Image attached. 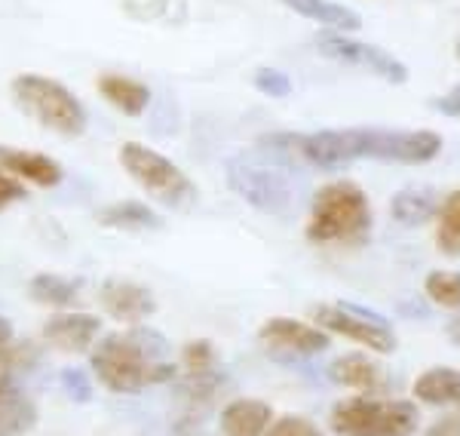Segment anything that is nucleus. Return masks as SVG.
<instances>
[{
  "label": "nucleus",
  "instance_id": "obj_29",
  "mask_svg": "<svg viewBox=\"0 0 460 436\" xmlns=\"http://www.w3.org/2000/svg\"><path fill=\"white\" fill-rule=\"evenodd\" d=\"M62 387L68 390V396H71V400H77V403L93 400V387H89L86 375L80 372V369H65V372H62Z\"/></svg>",
  "mask_w": 460,
  "mask_h": 436
},
{
  "label": "nucleus",
  "instance_id": "obj_23",
  "mask_svg": "<svg viewBox=\"0 0 460 436\" xmlns=\"http://www.w3.org/2000/svg\"><path fill=\"white\" fill-rule=\"evenodd\" d=\"M31 298L37 305H49V307H71L77 301L80 283L68 277H58V273H37L28 286Z\"/></svg>",
  "mask_w": 460,
  "mask_h": 436
},
{
  "label": "nucleus",
  "instance_id": "obj_22",
  "mask_svg": "<svg viewBox=\"0 0 460 436\" xmlns=\"http://www.w3.org/2000/svg\"><path fill=\"white\" fill-rule=\"evenodd\" d=\"M99 225L111 231H151V227H160V216L147 203L120 200L99 212Z\"/></svg>",
  "mask_w": 460,
  "mask_h": 436
},
{
  "label": "nucleus",
  "instance_id": "obj_18",
  "mask_svg": "<svg viewBox=\"0 0 460 436\" xmlns=\"http://www.w3.org/2000/svg\"><path fill=\"white\" fill-rule=\"evenodd\" d=\"M414 396L427 405H451L460 403V372L451 366H433L418 375Z\"/></svg>",
  "mask_w": 460,
  "mask_h": 436
},
{
  "label": "nucleus",
  "instance_id": "obj_19",
  "mask_svg": "<svg viewBox=\"0 0 460 436\" xmlns=\"http://www.w3.org/2000/svg\"><path fill=\"white\" fill-rule=\"evenodd\" d=\"M37 424V405L10 384L0 387V436H25Z\"/></svg>",
  "mask_w": 460,
  "mask_h": 436
},
{
  "label": "nucleus",
  "instance_id": "obj_9",
  "mask_svg": "<svg viewBox=\"0 0 460 436\" xmlns=\"http://www.w3.org/2000/svg\"><path fill=\"white\" fill-rule=\"evenodd\" d=\"M258 342L270 357L277 360H301L316 357L329 347V332L319 326L295 320V316H270L261 329H258Z\"/></svg>",
  "mask_w": 460,
  "mask_h": 436
},
{
  "label": "nucleus",
  "instance_id": "obj_12",
  "mask_svg": "<svg viewBox=\"0 0 460 436\" xmlns=\"http://www.w3.org/2000/svg\"><path fill=\"white\" fill-rule=\"evenodd\" d=\"M102 332V320L95 314H56L43 323V342L62 353H84L95 344Z\"/></svg>",
  "mask_w": 460,
  "mask_h": 436
},
{
  "label": "nucleus",
  "instance_id": "obj_4",
  "mask_svg": "<svg viewBox=\"0 0 460 436\" xmlns=\"http://www.w3.org/2000/svg\"><path fill=\"white\" fill-rule=\"evenodd\" d=\"M227 184L249 206L267 216H288L295 209V182L288 175V160L273 151L240 154L227 164Z\"/></svg>",
  "mask_w": 460,
  "mask_h": 436
},
{
  "label": "nucleus",
  "instance_id": "obj_13",
  "mask_svg": "<svg viewBox=\"0 0 460 436\" xmlns=\"http://www.w3.org/2000/svg\"><path fill=\"white\" fill-rule=\"evenodd\" d=\"M99 301L108 316L126 323V326H138V323H145L147 316H154V310H157L154 292L138 283H129V280H108V283L102 286Z\"/></svg>",
  "mask_w": 460,
  "mask_h": 436
},
{
  "label": "nucleus",
  "instance_id": "obj_26",
  "mask_svg": "<svg viewBox=\"0 0 460 436\" xmlns=\"http://www.w3.org/2000/svg\"><path fill=\"white\" fill-rule=\"evenodd\" d=\"M22 366V351L16 344V332H13V323L6 316H0V387H10L13 375L19 372Z\"/></svg>",
  "mask_w": 460,
  "mask_h": 436
},
{
  "label": "nucleus",
  "instance_id": "obj_15",
  "mask_svg": "<svg viewBox=\"0 0 460 436\" xmlns=\"http://www.w3.org/2000/svg\"><path fill=\"white\" fill-rule=\"evenodd\" d=\"M329 378L341 384V387L359 390V394H377L387 387V372L375 363V360L362 357V353H347L338 357L329 366Z\"/></svg>",
  "mask_w": 460,
  "mask_h": 436
},
{
  "label": "nucleus",
  "instance_id": "obj_14",
  "mask_svg": "<svg viewBox=\"0 0 460 436\" xmlns=\"http://www.w3.org/2000/svg\"><path fill=\"white\" fill-rule=\"evenodd\" d=\"M0 169L10 173L13 179L28 182L34 188H56L62 182V166L53 157L37 151H25V147L0 145Z\"/></svg>",
  "mask_w": 460,
  "mask_h": 436
},
{
  "label": "nucleus",
  "instance_id": "obj_16",
  "mask_svg": "<svg viewBox=\"0 0 460 436\" xmlns=\"http://www.w3.org/2000/svg\"><path fill=\"white\" fill-rule=\"evenodd\" d=\"M273 421V409L261 400H234L221 412V433L225 436H261Z\"/></svg>",
  "mask_w": 460,
  "mask_h": 436
},
{
  "label": "nucleus",
  "instance_id": "obj_10",
  "mask_svg": "<svg viewBox=\"0 0 460 436\" xmlns=\"http://www.w3.org/2000/svg\"><path fill=\"white\" fill-rule=\"evenodd\" d=\"M316 47L323 49V56L372 71L375 77H384L387 84H405L408 80L405 65L399 62V58H393L390 53H384V49L372 47V43H359V40H350V37H344L338 31H329V34L316 37Z\"/></svg>",
  "mask_w": 460,
  "mask_h": 436
},
{
  "label": "nucleus",
  "instance_id": "obj_35",
  "mask_svg": "<svg viewBox=\"0 0 460 436\" xmlns=\"http://www.w3.org/2000/svg\"><path fill=\"white\" fill-rule=\"evenodd\" d=\"M457 58H460V37H457Z\"/></svg>",
  "mask_w": 460,
  "mask_h": 436
},
{
  "label": "nucleus",
  "instance_id": "obj_28",
  "mask_svg": "<svg viewBox=\"0 0 460 436\" xmlns=\"http://www.w3.org/2000/svg\"><path fill=\"white\" fill-rule=\"evenodd\" d=\"M261 436H323V431H319L314 421H307L301 415H286L273 427H267Z\"/></svg>",
  "mask_w": 460,
  "mask_h": 436
},
{
  "label": "nucleus",
  "instance_id": "obj_7",
  "mask_svg": "<svg viewBox=\"0 0 460 436\" xmlns=\"http://www.w3.org/2000/svg\"><path fill=\"white\" fill-rule=\"evenodd\" d=\"M120 166L151 200L169 209H188L197 200V188L172 160L142 142H126L120 147Z\"/></svg>",
  "mask_w": 460,
  "mask_h": 436
},
{
  "label": "nucleus",
  "instance_id": "obj_17",
  "mask_svg": "<svg viewBox=\"0 0 460 436\" xmlns=\"http://www.w3.org/2000/svg\"><path fill=\"white\" fill-rule=\"evenodd\" d=\"M99 93L105 95V102H111L117 111H123L129 117H138L151 105V90L145 84H138V80L123 77V74H105V77H99Z\"/></svg>",
  "mask_w": 460,
  "mask_h": 436
},
{
  "label": "nucleus",
  "instance_id": "obj_31",
  "mask_svg": "<svg viewBox=\"0 0 460 436\" xmlns=\"http://www.w3.org/2000/svg\"><path fill=\"white\" fill-rule=\"evenodd\" d=\"M433 108L439 111V114H445V117H457V120H460V84L451 93L439 95V99L433 102Z\"/></svg>",
  "mask_w": 460,
  "mask_h": 436
},
{
  "label": "nucleus",
  "instance_id": "obj_6",
  "mask_svg": "<svg viewBox=\"0 0 460 436\" xmlns=\"http://www.w3.org/2000/svg\"><path fill=\"white\" fill-rule=\"evenodd\" d=\"M329 424L338 436H411L420 427V412L408 400L350 396L335 403Z\"/></svg>",
  "mask_w": 460,
  "mask_h": 436
},
{
  "label": "nucleus",
  "instance_id": "obj_20",
  "mask_svg": "<svg viewBox=\"0 0 460 436\" xmlns=\"http://www.w3.org/2000/svg\"><path fill=\"white\" fill-rule=\"evenodd\" d=\"M292 13L298 16L310 19V22H319L323 28H332V31H356L362 25L359 16L353 10L341 4H332V0H283Z\"/></svg>",
  "mask_w": 460,
  "mask_h": 436
},
{
  "label": "nucleus",
  "instance_id": "obj_30",
  "mask_svg": "<svg viewBox=\"0 0 460 436\" xmlns=\"http://www.w3.org/2000/svg\"><path fill=\"white\" fill-rule=\"evenodd\" d=\"M25 197H28L25 184H22L19 179H13L10 173H4V169H0V212H4L6 206L25 200Z\"/></svg>",
  "mask_w": 460,
  "mask_h": 436
},
{
  "label": "nucleus",
  "instance_id": "obj_2",
  "mask_svg": "<svg viewBox=\"0 0 460 436\" xmlns=\"http://www.w3.org/2000/svg\"><path fill=\"white\" fill-rule=\"evenodd\" d=\"M93 372L111 394H138L154 384L175 381L178 366L166 335L147 326L111 332L89 353Z\"/></svg>",
  "mask_w": 460,
  "mask_h": 436
},
{
  "label": "nucleus",
  "instance_id": "obj_21",
  "mask_svg": "<svg viewBox=\"0 0 460 436\" xmlns=\"http://www.w3.org/2000/svg\"><path fill=\"white\" fill-rule=\"evenodd\" d=\"M390 216L405 227H420L436 216L433 188H402L390 200Z\"/></svg>",
  "mask_w": 460,
  "mask_h": 436
},
{
  "label": "nucleus",
  "instance_id": "obj_33",
  "mask_svg": "<svg viewBox=\"0 0 460 436\" xmlns=\"http://www.w3.org/2000/svg\"><path fill=\"white\" fill-rule=\"evenodd\" d=\"M172 436H209L206 431H199L197 421H178L172 427Z\"/></svg>",
  "mask_w": 460,
  "mask_h": 436
},
{
  "label": "nucleus",
  "instance_id": "obj_25",
  "mask_svg": "<svg viewBox=\"0 0 460 436\" xmlns=\"http://www.w3.org/2000/svg\"><path fill=\"white\" fill-rule=\"evenodd\" d=\"M424 292L439 307H460V271H433L424 280Z\"/></svg>",
  "mask_w": 460,
  "mask_h": 436
},
{
  "label": "nucleus",
  "instance_id": "obj_27",
  "mask_svg": "<svg viewBox=\"0 0 460 436\" xmlns=\"http://www.w3.org/2000/svg\"><path fill=\"white\" fill-rule=\"evenodd\" d=\"M252 84H255L258 93L270 95V99H286V95L292 93V80H288V74L277 71V68H258L255 77H252Z\"/></svg>",
  "mask_w": 460,
  "mask_h": 436
},
{
  "label": "nucleus",
  "instance_id": "obj_32",
  "mask_svg": "<svg viewBox=\"0 0 460 436\" xmlns=\"http://www.w3.org/2000/svg\"><path fill=\"white\" fill-rule=\"evenodd\" d=\"M424 436H460V415H445Z\"/></svg>",
  "mask_w": 460,
  "mask_h": 436
},
{
  "label": "nucleus",
  "instance_id": "obj_24",
  "mask_svg": "<svg viewBox=\"0 0 460 436\" xmlns=\"http://www.w3.org/2000/svg\"><path fill=\"white\" fill-rule=\"evenodd\" d=\"M436 246L442 255H460V188L448 194V200L439 209V227H436Z\"/></svg>",
  "mask_w": 460,
  "mask_h": 436
},
{
  "label": "nucleus",
  "instance_id": "obj_5",
  "mask_svg": "<svg viewBox=\"0 0 460 436\" xmlns=\"http://www.w3.org/2000/svg\"><path fill=\"white\" fill-rule=\"evenodd\" d=\"M13 99L40 127L53 129L58 136H84L86 111L77 102V95L58 80L43 77V74H19L13 80Z\"/></svg>",
  "mask_w": 460,
  "mask_h": 436
},
{
  "label": "nucleus",
  "instance_id": "obj_3",
  "mask_svg": "<svg viewBox=\"0 0 460 436\" xmlns=\"http://www.w3.org/2000/svg\"><path fill=\"white\" fill-rule=\"evenodd\" d=\"M372 236V206L350 179L329 182L314 194L307 240L319 246H362Z\"/></svg>",
  "mask_w": 460,
  "mask_h": 436
},
{
  "label": "nucleus",
  "instance_id": "obj_8",
  "mask_svg": "<svg viewBox=\"0 0 460 436\" xmlns=\"http://www.w3.org/2000/svg\"><path fill=\"white\" fill-rule=\"evenodd\" d=\"M314 320L325 332H335L341 338H350V342L368 347L375 353H393L396 351V332H393L384 316L372 314L366 307L353 305H316Z\"/></svg>",
  "mask_w": 460,
  "mask_h": 436
},
{
  "label": "nucleus",
  "instance_id": "obj_11",
  "mask_svg": "<svg viewBox=\"0 0 460 436\" xmlns=\"http://www.w3.org/2000/svg\"><path fill=\"white\" fill-rule=\"evenodd\" d=\"M225 384L212 342H190L181 351V390L197 403H212Z\"/></svg>",
  "mask_w": 460,
  "mask_h": 436
},
{
  "label": "nucleus",
  "instance_id": "obj_1",
  "mask_svg": "<svg viewBox=\"0 0 460 436\" xmlns=\"http://www.w3.org/2000/svg\"><path fill=\"white\" fill-rule=\"evenodd\" d=\"M261 147L286 160H304L319 169H338L353 160H387V164L420 166L439 157L442 136L427 129H323L314 136L277 132V136H264Z\"/></svg>",
  "mask_w": 460,
  "mask_h": 436
},
{
  "label": "nucleus",
  "instance_id": "obj_34",
  "mask_svg": "<svg viewBox=\"0 0 460 436\" xmlns=\"http://www.w3.org/2000/svg\"><path fill=\"white\" fill-rule=\"evenodd\" d=\"M448 338H451V342H455V344L460 347V314L455 316V320L448 323Z\"/></svg>",
  "mask_w": 460,
  "mask_h": 436
}]
</instances>
